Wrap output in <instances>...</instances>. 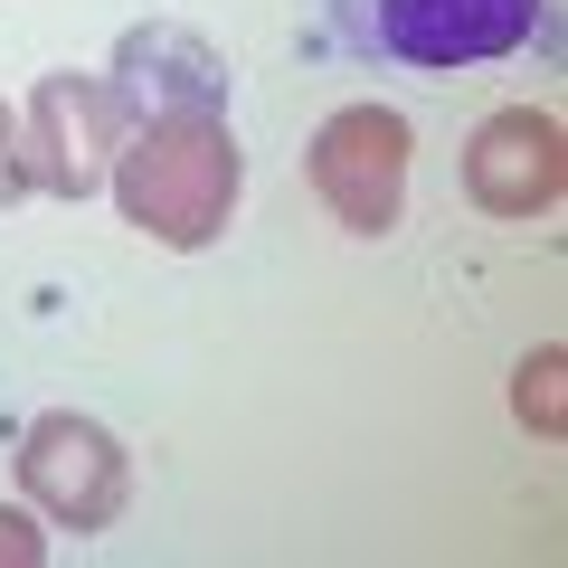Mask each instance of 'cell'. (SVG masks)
Returning a JSON list of instances; mask_svg holds the SVG:
<instances>
[{
    "instance_id": "3",
    "label": "cell",
    "mask_w": 568,
    "mask_h": 568,
    "mask_svg": "<svg viewBox=\"0 0 568 568\" xmlns=\"http://www.w3.org/2000/svg\"><path fill=\"white\" fill-rule=\"evenodd\" d=\"M313 200L351 227V237H388L407 209V114L388 104H342L304 152Z\"/></svg>"
},
{
    "instance_id": "1",
    "label": "cell",
    "mask_w": 568,
    "mask_h": 568,
    "mask_svg": "<svg viewBox=\"0 0 568 568\" xmlns=\"http://www.w3.org/2000/svg\"><path fill=\"white\" fill-rule=\"evenodd\" d=\"M313 58L407 67V77H455L493 58H559V0H313L304 29Z\"/></svg>"
},
{
    "instance_id": "4",
    "label": "cell",
    "mask_w": 568,
    "mask_h": 568,
    "mask_svg": "<svg viewBox=\"0 0 568 568\" xmlns=\"http://www.w3.org/2000/svg\"><path fill=\"white\" fill-rule=\"evenodd\" d=\"M20 484H29V503H39L58 530H77V540H85V530H114L123 521L133 465H123V446L104 436L95 417L48 407V417L20 436Z\"/></svg>"
},
{
    "instance_id": "10",
    "label": "cell",
    "mask_w": 568,
    "mask_h": 568,
    "mask_svg": "<svg viewBox=\"0 0 568 568\" xmlns=\"http://www.w3.org/2000/svg\"><path fill=\"white\" fill-rule=\"evenodd\" d=\"M29 190V152H20V114H0V200Z\"/></svg>"
},
{
    "instance_id": "9",
    "label": "cell",
    "mask_w": 568,
    "mask_h": 568,
    "mask_svg": "<svg viewBox=\"0 0 568 568\" xmlns=\"http://www.w3.org/2000/svg\"><path fill=\"white\" fill-rule=\"evenodd\" d=\"M0 559H10V568H39V559H48V540L20 521V511H0Z\"/></svg>"
},
{
    "instance_id": "5",
    "label": "cell",
    "mask_w": 568,
    "mask_h": 568,
    "mask_svg": "<svg viewBox=\"0 0 568 568\" xmlns=\"http://www.w3.org/2000/svg\"><path fill=\"white\" fill-rule=\"evenodd\" d=\"M20 152H29V190L48 200H85V190L114 181V152H123V104L104 77H39L20 114Z\"/></svg>"
},
{
    "instance_id": "7",
    "label": "cell",
    "mask_w": 568,
    "mask_h": 568,
    "mask_svg": "<svg viewBox=\"0 0 568 568\" xmlns=\"http://www.w3.org/2000/svg\"><path fill=\"white\" fill-rule=\"evenodd\" d=\"M559 181H568V152H559V123L549 114L503 104V114L474 123V142H465L474 209H493V219H540V209H559Z\"/></svg>"
},
{
    "instance_id": "2",
    "label": "cell",
    "mask_w": 568,
    "mask_h": 568,
    "mask_svg": "<svg viewBox=\"0 0 568 568\" xmlns=\"http://www.w3.org/2000/svg\"><path fill=\"white\" fill-rule=\"evenodd\" d=\"M237 133L227 114H152L133 123V142L114 152V200H123V227H142L152 246H209L237 209Z\"/></svg>"
},
{
    "instance_id": "8",
    "label": "cell",
    "mask_w": 568,
    "mask_h": 568,
    "mask_svg": "<svg viewBox=\"0 0 568 568\" xmlns=\"http://www.w3.org/2000/svg\"><path fill=\"white\" fill-rule=\"evenodd\" d=\"M559 351H530V361H521V379H511V407H521V426H540V436H559V417H568V407H559Z\"/></svg>"
},
{
    "instance_id": "6",
    "label": "cell",
    "mask_w": 568,
    "mask_h": 568,
    "mask_svg": "<svg viewBox=\"0 0 568 568\" xmlns=\"http://www.w3.org/2000/svg\"><path fill=\"white\" fill-rule=\"evenodd\" d=\"M104 85H114L123 123H152V114H227V58L200 39V29H181V20L123 29Z\"/></svg>"
}]
</instances>
